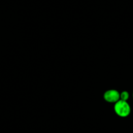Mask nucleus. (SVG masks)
Wrapping results in <instances>:
<instances>
[{"instance_id":"f257e3e1","label":"nucleus","mask_w":133,"mask_h":133,"mask_svg":"<svg viewBox=\"0 0 133 133\" xmlns=\"http://www.w3.org/2000/svg\"><path fill=\"white\" fill-rule=\"evenodd\" d=\"M114 110L116 114L121 117H127L131 112V108L127 101L119 100L114 104Z\"/></svg>"},{"instance_id":"f03ea898","label":"nucleus","mask_w":133,"mask_h":133,"mask_svg":"<svg viewBox=\"0 0 133 133\" xmlns=\"http://www.w3.org/2000/svg\"><path fill=\"white\" fill-rule=\"evenodd\" d=\"M103 98L109 103H116L120 100V93L116 89H109L104 92Z\"/></svg>"},{"instance_id":"7ed1b4c3","label":"nucleus","mask_w":133,"mask_h":133,"mask_svg":"<svg viewBox=\"0 0 133 133\" xmlns=\"http://www.w3.org/2000/svg\"><path fill=\"white\" fill-rule=\"evenodd\" d=\"M129 97H130V95H129V92L127 91H123L120 93V100L127 101L128 99L129 98Z\"/></svg>"},{"instance_id":"20e7f679","label":"nucleus","mask_w":133,"mask_h":133,"mask_svg":"<svg viewBox=\"0 0 133 133\" xmlns=\"http://www.w3.org/2000/svg\"><path fill=\"white\" fill-rule=\"evenodd\" d=\"M132 97H133V93H132Z\"/></svg>"}]
</instances>
